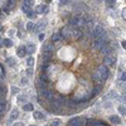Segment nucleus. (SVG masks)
<instances>
[{"mask_svg":"<svg viewBox=\"0 0 126 126\" xmlns=\"http://www.w3.org/2000/svg\"><path fill=\"white\" fill-rule=\"evenodd\" d=\"M100 50L102 52V54H105V56H109V54L112 53V48H111L110 46H103Z\"/></svg>","mask_w":126,"mask_h":126,"instance_id":"nucleus-13","label":"nucleus"},{"mask_svg":"<svg viewBox=\"0 0 126 126\" xmlns=\"http://www.w3.org/2000/svg\"><path fill=\"white\" fill-rule=\"evenodd\" d=\"M43 57H44L46 59L52 58V52H43Z\"/></svg>","mask_w":126,"mask_h":126,"instance_id":"nucleus-30","label":"nucleus"},{"mask_svg":"<svg viewBox=\"0 0 126 126\" xmlns=\"http://www.w3.org/2000/svg\"><path fill=\"white\" fill-rule=\"evenodd\" d=\"M27 73H28V75H29V76H30V75H32V69H30V68H29V69H28V71H27Z\"/></svg>","mask_w":126,"mask_h":126,"instance_id":"nucleus-47","label":"nucleus"},{"mask_svg":"<svg viewBox=\"0 0 126 126\" xmlns=\"http://www.w3.org/2000/svg\"><path fill=\"white\" fill-rule=\"evenodd\" d=\"M14 3H15V0H8V4H6V12H9V10L14 6Z\"/></svg>","mask_w":126,"mask_h":126,"instance_id":"nucleus-24","label":"nucleus"},{"mask_svg":"<svg viewBox=\"0 0 126 126\" xmlns=\"http://www.w3.org/2000/svg\"><path fill=\"white\" fill-rule=\"evenodd\" d=\"M59 33H61L62 38H71L73 35V30L68 27H64V28H62V30L59 32Z\"/></svg>","mask_w":126,"mask_h":126,"instance_id":"nucleus-6","label":"nucleus"},{"mask_svg":"<svg viewBox=\"0 0 126 126\" xmlns=\"http://www.w3.org/2000/svg\"><path fill=\"white\" fill-rule=\"evenodd\" d=\"M115 62H116V57H115L113 54H109V56H105V58H103V64L106 66V67L115 64Z\"/></svg>","mask_w":126,"mask_h":126,"instance_id":"nucleus-3","label":"nucleus"},{"mask_svg":"<svg viewBox=\"0 0 126 126\" xmlns=\"http://www.w3.org/2000/svg\"><path fill=\"white\" fill-rule=\"evenodd\" d=\"M46 1H47V3H50V1H52V0H46Z\"/></svg>","mask_w":126,"mask_h":126,"instance_id":"nucleus-50","label":"nucleus"},{"mask_svg":"<svg viewBox=\"0 0 126 126\" xmlns=\"http://www.w3.org/2000/svg\"><path fill=\"white\" fill-rule=\"evenodd\" d=\"M5 109H6V102H5V100L0 98V112H4Z\"/></svg>","mask_w":126,"mask_h":126,"instance_id":"nucleus-21","label":"nucleus"},{"mask_svg":"<svg viewBox=\"0 0 126 126\" xmlns=\"http://www.w3.org/2000/svg\"><path fill=\"white\" fill-rule=\"evenodd\" d=\"M40 79L43 81V82H46V83H47V82H48V75H47V73H43V75L40 76Z\"/></svg>","mask_w":126,"mask_h":126,"instance_id":"nucleus-33","label":"nucleus"},{"mask_svg":"<svg viewBox=\"0 0 126 126\" xmlns=\"http://www.w3.org/2000/svg\"><path fill=\"white\" fill-rule=\"evenodd\" d=\"M25 50H27L28 54H33L34 52H35V46H34L33 43H29V44L25 47Z\"/></svg>","mask_w":126,"mask_h":126,"instance_id":"nucleus-14","label":"nucleus"},{"mask_svg":"<svg viewBox=\"0 0 126 126\" xmlns=\"http://www.w3.org/2000/svg\"><path fill=\"white\" fill-rule=\"evenodd\" d=\"M119 98H120V101H121V102H125V101H126V100H125V97H119Z\"/></svg>","mask_w":126,"mask_h":126,"instance_id":"nucleus-46","label":"nucleus"},{"mask_svg":"<svg viewBox=\"0 0 126 126\" xmlns=\"http://www.w3.org/2000/svg\"><path fill=\"white\" fill-rule=\"evenodd\" d=\"M83 24H85V20H83V18H81V16H73L69 20L71 27H81Z\"/></svg>","mask_w":126,"mask_h":126,"instance_id":"nucleus-1","label":"nucleus"},{"mask_svg":"<svg viewBox=\"0 0 126 126\" xmlns=\"http://www.w3.org/2000/svg\"><path fill=\"white\" fill-rule=\"evenodd\" d=\"M122 16H124V18L126 19V9H125V10H124V12H122Z\"/></svg>","mask_w":126,"mask_h":126,"instance_id":"nucleus-45","label":"nucleus"},{"mask_svg":"<svg viewBox=\"0 0 126 126\" xmlns=\"http://www.w3.org/2000/svg\"><path fill=\"white\" fill-rule=\"evenodd\" d=\"M3 117V112H0V119H1Z\"/></svg>","mask_w":126,"mask_h":126,"instance_id":"nucleus-49","label":"nucleus"},{"mask_svg":"<svg viewBox=\"0 0 126 126\" xmlns=\"http://www.w3.org/2000/svg\"><path fill=\"white\" fill-rule=\"evenodd\" d=\"M30 126H35V125H30Z\"/></svg>","mask_w":126,"mask_h":126,"instance_id":"nucleus-51","label":"nucleus"},{"mask_svg":"<svg viewBox=\"0 0 126 126\" xmlns=\"http://www.w3.org/2000/svg\"><path fill=\"white\" fill-rule=\"evenodd\" d=\"M39 40H44V34H39Z\"/></svg>","mask_w":126,"mask_h":126,"instance_id":"nucleus-44","label":"nucleus"},{"mask_svg":"<svg viewBox=\"0 0 126 126\" xmlns=\"http://www.w3.org/2000/svg\"><path fill=\"white\" fill-rule=\"evenodd\" d=\"M46 25H47V22H40V23H38L37 25H35V32H37V33H38V32H42V30H43L44 28H46Z\"/></svg>","mask_w":126,"mask_h":126,"instance_id":"nucleus-17","label":"nucleus"},{"mask_svg":"<svg viewBox=\"0 0 126 126\" xmlns=\"http://www.w3.org/2000/svg\"><path fill=\"white\" fill-rule=\"evenodd\" d=\"M40 96H43L44 98L50 100V101L54 98V94H53V92H52L50 90H48V88H47V90H42V91H40Z\"/></svg>","mask_w":126,"mask_h":126,"instance_id":"nucleus-7","label":"nucleus"},{"mask_svg":"<svg viewBox=\"0 0 126 126\" xmlns=\"http://www.w3.org/2000/svg\"><path fill=\"white\" fill-rule=\"evenodd\" d=\"M92 29H93V32H91V34H92V37H94V38H100V37H102V35L105 34L103 28H102L101 25H96V27L92 28Z\"/></svg>","mask_w":126,"mask_h":126,"instance_id":"nucleus-2","label":"nucleus"},{"mask_svg":"<svg viewBox=\"0 0 126 126\" xmlns=\"http://www.w3.org/2000/svg\"><path fill=\"white\" fill-rule=\"evenodd\" d=\"M33 116H34L35 120H44V115L42 113V112H39V111H34L33 112Z\"/></svg>","mask_w":126,"mask_h":126,"instance_id":"nucleus-18","label":"nucleus"},{"mask_svg":"<svg viewBox=\"0 0 126 126\" xmlns=\"http://www.w3.org/2000/svg\"><path fill=\"white\" fill-rule=\"evenodd\" d=\"M110 121H111L112 124H120V122H121V119H120L119 116H116V115H113V116L110 117Z\"/></svg>","mask_w":126,"mask_h":126,"instance_id":"nucleus-20","label":"nucleus"},{"mask_svg":"<svg viewBox=\"0 0 126 126\" xmlns=\"http://www.w3.org/2000/svg\"><path fill=\"white\" fill-rule=\"evenodd\" d=\"M0 87H1V85H0Z\"/></svg>","mask_w":126,"mask_h":126,"instance_id":"nucleus-52","label":"nucleus"},{"mask_svg":"<svg viewBox=\"0 0 126 126\" xmlns=\"http://www.w3.org/2000/svg\"><path fill=\"white\" fill-rule=\"evenodd\" d=\"M12 92H13V93H14V94H15V93H16V92H18V88H16V87H15V86H13V87H12Z\"/></svg>","mask_w":126,"mask_h":126,"instance_id":"nucleus-41","label":"nucleus"},{"mask_svg":"<svg viewBox=\"0 0 126 126\" xmlns=\"http://www.w3.org/2000/svg\"><path fill=\"white\" fill-rule=\"evenodd\" d=\"M83 121L81 117H73L69 122H68V126H82Z\"/></svg>","mask_w":126,"mask_h":126,"instance_id":"nucleus-8","label":"nucleus"},{"mask_svg":"<svg viewBox=\"0 0 126 126\" xmlns=\"http://www.w3.org/2000/svg\"><path fill=\"white\" fill-rule=\"evenodd\" d=\"M6 63H8V66H10V67H14V66H15V59H14L13 57H8Z\"/></svg>","mask_w":126,"mask_h":126,"instance_id":"nucleus-22","label":"nucleus"},{"mask_svg":"<svg viewBox=\"0 0 126 126\" xmlns=\"http://www.w3.org/2000/svg\"><path fill=\"white\" fill-rule=\"evenodd\" d=\"M61 125V120H54V121H52V124H50V126H59Z\"/></svg>","mask_w":126,"mask_h":126,"instance_id":"nucleus-35","label":"nucleus"},{"mask_svg":"<svg viewBox=\"0 0 126 126\" xmlns=\"http://www.w3.org/2000/svg\"><path fill=\"white\" fill-rule=\"evenodd\" d=\"M52 50H53V44L52 43H44L43 52H52Z\"/></svg>","mask_w":126,"mask_h":126,"instance_id":"nucleus-19","label":"nucleus"},{"mask_svg":"<svg viewBox=\"0 0 126 126\" xmlns=\"http://www.w3.org/2000/svg\"><path fill=\"white\" fill-rule=\"evenodd\" d=\"M18 117H19V111L15 109V110L12 111V113H10V117H9V119H10V121H14V120H16Z\"/></svg>","mask_w":126,"mask_h":126,"instance_id":"nucleus-16","label":"nucleus"},{"mask_svg":"<svg viewBox=\"0 0 126 126\" xmlns=\"http://www.w3.org/2000/svg\"><path fill=\"white\" fill-rule=\"evenodd\" d=\"M112 97H116V92H110L106 96V98H112Z\"/></svg>","mask_w":126,"mask_h":126,"instance_id":"nucleus-37","label":"nucleus"},{"mask_svg":"<svg viewBox=\"0 0 126 126\" xmlns=\"http://www.w3.org/2000/svg\"><path fill=\"white\" fill-rule=\"evenodd\" d=\"M16 54H18V57H25V56H27L25 47H23V46L18 47V48H16Z\"/></svg>","mask_w":126,"mask_h":126,"instance_id":"nucleus-12","label":"nucleus"},{"mask_svg":"<svg viewBox=\"0 0 126 126\" xmlns=\"http://www.w3.org/2000/svg\"><path fill=\"white\" fill-rule=\"evenodd\" d=\"M119 111H120V113H121V115H126V107L120 106V107H119Z\"/></svg>","mask_w":126,"mask_h":126,"instance_id":"nucleus-36","label":"nucleus"},{"mask_svg":"<svg viewBox=\"0 0 126 126\" xmlns=\"http://www.w3.org/2000/svg\"><path fill=\"white\" fill-rule=\"evenodd\" d=\"M97 122L96 121H93V120H91V121H88L87 122V126H94V125H96Z\"/></svg>","mask_w":126,"mask_h":126,"instance_id":"nucleus-38","label":"nucleus"},{"mask_svg":"<svg viewBox=\"0 0 126 126\" xmlns=\"http://www.w3.org/2000/svg\"><path fill=\"white\" fill-rule=\"evenodd\" d=\"M93 81H94V82H98L100 85L103 82V79H102V77H101V75H100L98 72H94V73H93Z\"/></svg>","mask_w":126,"mask_h":126,"instance_id":"nucleus-15","label":"nucleus"},{"mask_svg":"<svg viewBox=\"0 0 126 126\" xmlns=\"http://www.w3.org/2000/svg\"><path fill=\"white\" fill-rule=\"evenodd\" d=\"M25 98H27L25 94H20V96L18 97V102H24V101H25Z\"/></svg>","mask_w":126,"mask_h":126,"instance_id":"nucleus-34","label":"nucleus"},{"mask_svg":"<svg viewBox=\"0 0 126 126\" xmlns=\"http://www.w3.org/2000/svg\"><path fill=\"white\" fill-rule=\"evenodd\" d=\"M34 28H35V25L32 23V22H28V23H27V30L32 32V30H34Z\"/></svg>","mask_w":126,"mask_h":126,"instance_id":"nucleus-27","label":"nucleus"},{"mask_svg":"<svg viewBox=\"0 0 126 126\" xmlns=\"http://www.w3.org/2000/svg\"><path fill=\"white\" fill-rule=\"evenodd\" d=\"M52 39H53V42H57V40H61V39H63V38H62L61 33H54V34H53V38H52Z\"/></svg>","mask_w":126,"mask_h":126,"instance_id":"nucleus-28","label":"nucleus"},{"mask_svg":"<svg viewBox=\"0 0 126 126\" xmlns=\"http://www.w3.org/2000/svg\"><path fill=\"white\" fill-rule=\"evenodd\" d=\"M94 93H100L101 92V86H98V87H94V91H93Z\"/></svg>","mask_w":126,"mask_h":126,"instance_id":"nucleus-39","label":"nucleus"},{"mask_svg":"<svg viewBox=\"0 0 126 126\" xmlns=\"http://www.w3.org/2000/svg\"><path fill=\"white\" fill-rule=\"evenodd\" d=\"M97 72L101 75V77H102V79H103V81H105V79H107V77H109V68H107L106 66H105V64L100 66Z\"/></svg>","mask_w":126,"mask_h":126,"instance_id":"nucleus-5","label":"nucleus"},{"mask_svg":"<svg viewBox=\"0 0 126 126\" xmlns=\"http://www.w3.org/2000/svg\"><path fill=\"white\" fill-rule=\"evenodd\" d=\"M23 110L24 111H33V105L32 103H25L23 106Z\"/></svg>","mask_w":126,"mask_h":126,"instance_id":"nucleus-26","label":"nucleus"},{"mask_svg":"<svg viewBox=\"0 0 126 126\" xmlns=\"http://www.w3.org/2000/svg\"><path fill=\"white\" fill-rule=\"evenodd\" d=\"M32 6H33V0H24V3H23V12L28 13Z\"/></svg>","mask_w":126,"mask_h":126,"instance_id":"nucleus-9","label":"nucleus"},{"mask_svg":"<svg viewBox=\"0 0 126 126\" xmlns=\"http://www.w3.org/2000/svg\"><path fill=\"white\" fill-rule=\"evenodd\" d=\"M122 47H124V48H126V42H122Z\"/></svg>","mask_w":126,"mask_h":126,"instance_id":"nucleus-48","label":"nucleus"},{"mask_svg":"<svg viewBox=\"0 0 126 126\" xmlns=\"http://www.w3.org/2000/svg\"><path fill=\"white\" fill-rule=\"evenodd\" d=\"M121 81H126V72H124L121 75Z\"/></svg>","mask_w":126,"mask_h":126,"instance_id":"nucleus-40","label":"nucleus"},{"mask_svg":"<svg viewBox=\"0 0 126 126\" xmlns=\"http://www.w3.org/2000/svg\"><path fill=\"white\" fill-rule=\"evenodd\" d=\"M103 46H106V40H103V39L96 38V39L92 42V47H93L94 49H101Z\"/></svg>","mask_w":126,"mask_h":126,"instance_id":"nucleus-4","label":"nucleus"},{"mask_svg":"<svg viewBox=\"0 0 126 126\" xmlns=\"http://www.w3.org/2000/svg\"><path fill=\"white\" fill-rule=\"evenodd\" d=\"M68 1H69V0H61V4L64 5V4H68Z\"/></svg>","mask_w":126,"mask_h":126,"instance_id":"nucleus-43","label":"nucleus"},{"mask_svg":"<svg viewBox=\"0 0 126 126\" xmlns=\"http://www.w3.org/2000/svg\"><path fill=\"white\" fill-rule=\"evenodd\" d=\"M72 37L76 38V39L81 38V37H82V32H81V30H73V35H72Z\"/></svg>","mask_w":126,"mask_h":126,"instance_id":"nucleus-25","label":"nucleus"},{"mask_svg":"<svg viewBox=\"0 0 126 126\" xmlns=\"http://www.w3.org/2000/svg\"><path fill=\"white\" fill-rule=\"evenodd\" d=\"M27 15H28V18H30V19H34V16H35V12H32V10H29V12L27 13Z\"/></svg>","mask_w":126,"mask_h":126,"instance_id":"nucleus-32","label":"nucleus"},{"mask_svg":"<svg viewBox=\"0 0 126 126\" xmlns=\"http://www.w3.org/2000/svg\"><path fill=\"white\" fill-rule=\"evenodd\" d=\"M27 64H28V67H30V68L34 66V58L32 57V56L27 58Z\"/></svg>","mask_w":126,"mask_h":126,"instance_id":"nucleus-23","label":"nucleus"},{"mask_svg":"<svg viewBox=\"0 0 126 126\" xmlns=\"http://www.w3.org/2000/svg\"><path fill=\"white\" fill-rule=\"evenodd\" d=\"M48 12V8L46 6V5H38L37 8H35V13L37 14H44V13H47Z\"/></svg>","mask_w":126,"mask_h":126,"instance_id":"nucleus-11","label":"nucleus"},{"mask_svg":"<svg viewBox=\"0 0 126 126\" xmlns=\"http://www.w3.org/2000/svg\"><path fill=\"white\" fill-rule=\"evenodd\" d=\"M4 46H5V47H12V46H13L12 39H5V40H4Z\"/></svg>","mask_w":126,"mask_h":126,"instance_id":"nucleus-29","label":"nucleus"},{"mask_svg":"<svg viewBox=\"0 0 126 126\" xmlns=\"http://www.w3.org/2000/svg\"><path fill=\"white\" fill-rule=\"evenodd\" d=\"M13 126H24V124L23 122H15Z\"/></svg>","mask_w":126,"mask_h":126,"instance_id":"nucleus-42","label":"nucleus"},{"mask_svg":"<svg viewBox=\"0 0 126 126\" xmlns=\"http://www.w3.org/2000/svg\"><path fill=\"white\" fill-rule=\"evenodd\" d=\"M35 85H37V87L39 88V91H42V90H47V83L43 82L40 78H38V79L35 81Z\"/></svg>","mask_w":126,"mask_h":126,"instance_id":"nucleus-10","label":"nucleus"},{"mask_svg":"<svg viewBox=\"0 0 126 126\" xmlns=\"http://www.w3.org/2000/svg\"><path fill=\"white\" fill-rule=\"evenodd\" d=\"M115 1H116V0H106V4H107L109 8H112L115 5Z\"/></svg>","mask_w":126,"mask_h":126,"instance_id":"nucleus-31","label":"nucleus"}]
</instances>
